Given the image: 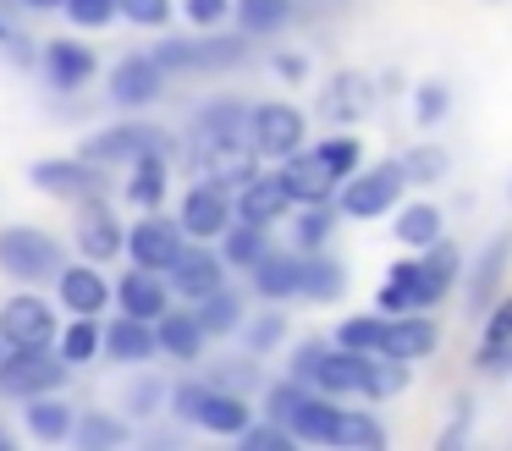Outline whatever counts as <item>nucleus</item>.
<instances>
[{
	"label": "nucleus",
	"instance_id": "nucleus-53",
	"mask_svg": "<svg viewBox=\"0 0 512 451\" xmlns=\"http://www.w3.org/2000/svg\"><path fill=\"white\" fill-rule=\"evenodd\" d=\"M276 77H287V83H303L309 77V55H298V50H276Z\"/></svg>",
	"mask_w": 512,
	"mask_h": 451
},
{
	"label": "nucleus",
	"instance_id": "nucleus-37",
	"mask_svg": "<svg viewBox=\"0 0 512 451\" xmlns=\"http://www.w3.org/2000/svg\"><path fill=\"white\" fill-rule=\"evenodd\" d=\"M248 61V33H221V28H199V72H237Z\"/></svg>",
	"mask_w": 512,
	"mask_h": 451
},
{
	"label": "nucleus",
	"instance_id": "nucleus-51",
	"mask_svg": "<svg viewBox=\"0 0 512 451\" xmlns=\"http://www.w3.org/2000/svg\"><path fill=\"white\" fill-rule=\"evenodd\" d=\"M237 0H182V17L193 22V28H221L226 17H232Z\"/></svg>",
	"mask_w": 512,
	"mask_h": 451
},
{
	"label": "nucleus",
	"instance_id": "nucleus-30",
	"mask_svg": "<svg viewBox=\"0 0 512 451\" xmlns=\"http://www.w3.org/2000/svg\"><path fill=\"white\" fill-rule=\"evenodd\" d=\"M193 314H199L204 336L221 341V336H237V330H243L248 303H243V292H237V286H215L210 297H199V303H193Z\"/></svg>",
	"mask_w": 512,
	"mask_h": 451
},
{
	"label": "nucleus",
	"instance_id": "nucleus-11",
	"mask_svg": "<svg viewBox=\"0 0 512 451\" xmlns=\"http://www.w3.org/2000/svg\"><path fill=\"white\" fill-rule=\"evenodd\" d=\"M182 248H188V231H182V220L166 215V209H144V215L127 226V259L144 264V270L166 275Z\"/></svg>",
	"mask_w": 512,
	"mask_h": 451
},
{
	"label": "nucleus",
	"instance_id": "nucleus-40",
	"mask_svg": "<svg viewBox=\"0 0 512 451\" xmlns=\"http://www.w3.org/2000/svg\"><path fill=\"white\" fill-rule=\"evenodd\" d=\"M237 336H243V347L254 352V358H265V352H276L281 341H287V314H281V303H265L259 314H248Z\"/></svg>",
	"mask_w": 512,
	"mask_h": 451
},
{
	"label": "nucleus",
	"instance_id": "nucleus-15",
	"mask_svg": "<svg viewBox=\"0 0 512 451\" xmlns=\"http://www.w3.org/2000/svg\"><path fill=\"white\" fill-rule=\"evenodd\" d=\"M303 143H309V116H303L298 105H287V99L254 105V154L287 160V154H298Z\"/></svg>",
	"mask_w": 512,
	"mask_h": 451
},
{
	"label": "nucleus",
	"instance_id": "nucleus-18",
	"mask_svg": "<svg viewBox=\"0 0 512 451\" xmlns=\"http://www.w3.org/2000/svg\"><path fill=\"white\" fill-rule=\"evenodd\" d=\"M50 286H56V303L67 308V314H89V319H100L105 308H111V297H116V286L105 281V270L94 259L61 264V275Z\"/></svg>",
	"mask_w": 512,
	"mask_h": 451
},
{
	"label": "nucleus",
	"instance_id": "nucleus-27",
	"mask_svg": "<svg viewBox=\"0 0 512 451\" xmlns=\"http://www.w3.org/2000/svg\"><path fill=\"white\" fill-rule=\"evenodd\" d=\"M160 352V336H155V319H138V314H122L105 325V358L111 363H149Z\"/></svg>",
	"mask_w": 512,
	"mask_h": 451
},
{
	"label": "nucleus",
	"instance_id": "nucleus-10",
	"mask_svg": "<svg viewBox=\"0 0 512 451\" xmlns=\"http://www.w3.org/2000/svg\"><path fill=\"white\" fill-rule=\"evenodd\" d=\"M0 336H6V347H56V336H61L56 303L39 297L34 286H17L0 303Z\"/></svg>",
	"mask_w": 512,
	"mask_h": 451
},
{
	"label": "nucleus",
	"instance_id": "nucleus-49",
	"mask_svg": "<svg viewBox=\"0 0 512 451\" xmlns=\"http://www.w3.org/2000/svg\"><path fill=\"white\" fill-rule=\"evenodd\" d=\"M61 17L72 22V28H111L116 17H122V6H116V0H67V6H61Z\"/></svg>",
	"mask_w": 512,
	"mask_h": 451
},
{
	"label": "nucleus",
	"instance_id": "nucleus-44",
	"mask_svg": "<svg viewBox=\"0 0 512 451\" xmlns=\"http://www.w3.org/2000/svg\"><path fill=\"white\" fill-rule=\"evenodd\" d=\"M402 171H408L413 187H435L446 171H452V160H446V149H435V143H419V149L402 154Z\"/></svg>",
	"mask_w": 512,
	"mask_h": 451
},
{
	"label": "nucleus",
	"instance_id": "nucleus-12",
	"mask_svg": "<svg viewBox=\"0 0 512 451\" xmlns=\"http://www.w3.org/2000/svg\"><path fill=\"white\" fill-rule=\"evenodd\" d=\"M72 248H78L83 259H94V264L127 253V226H122V215L111 209V198H105V193L72 204Z\"/></svg>",
	"mask_w": 512,
	"mask_h": 451
},
{
	"label": "nucleus",
	"instance_id": "nucleus-8",
	"mask_svg": "<svg viewBox=\"0 0 512 451\" xmlns=\"http://www.w3.org/2000/svg\"><path fill=\"white\" fill-rule=\"evenodd\" d=\"M67 380H72V363L56 347H6V358H0V391L17 396V402L61 391Z\"/></svg>",
	"mask_w": 512,
	"mask_h": 451
},
{
	"label": "nucleus",
	"instance_id": "nucleus-48",
	"mask_svg": "<svg viewBox=\"0 0 512 451\" xmlns=\"http://www.w3.org/2000/svg\"><path fill=\"white\" fill-rule=\"evenodd\" d=\"M160 66H166V77H177V72H199V39H177V33H160V44L155 50Z\"/></svg>",
	"mask_w": 512,
	"mask_h": 451
},
{
	"label": "nucleus",
	"instance_id": "nucleus-59",
	"mask_svg": "<svg viewBox=\"0 0 512 451\" xmlns=\"http://www.w3.org/2000/svg\"><path fill=\"white\" fill-rule=\"evenodd\" d=\"M507 369H512V363H507Z\"/></svg>",
	"mask_w": 512,
	"mask_h": 451
},
{
	"label": "nucleus",
	"instance_id": "nucleus-26",
	"mask_svg": "<svg viewBox=\"0 0 512 451\" xmlns=\"http://www.w3.org/2000/svg\"><path fill=\"white\" fill-rule=\"evenodd\" d=\"M166 187H171V149H155V154H138L127 165V204L133 209H160L166 204Z\"/></svg>",
	"mask_w": 512,
	"mask_h": 451
},
{
	"label": "nucleus",
	"instance_id": "nucleus-28",
	"mask_svg": "<svg viewBox=\"0 0 512 451\" xmlns=\"http://www.w3.org/2000/svg\"><path fill=\"white\" fill-rule=\"evenodd\" d=\"M23 424H28V435H34V440L61 446V440H72L78 413H72V402L61 391H45V396H28V402H23Z\"/></svg>",
	"mask_w": 512,
	"mask_h": 451
},
{
	"label": "nucleus",
	"instance_id": "nucleus-36",
	"mask_svg": "<svg viewBox=\"0 0 512 451\" xmlns=\"http://www.w3.org/2000/svg\"><path fill=\"white\" fill-rule=\"evenodd\" d=\"M347 292V264L331 253H303V303H336Z\"/></svg>",
	"mask_w": 512,
	"mask_h": 451
},
{
	"label": "nucleus",
	"instance_id": "nucleus-54",
	"mask_svg": "<svg viewBox=\"0 0 512 451\" xmlns=\"http://www.w3.org/2000/svg\"><path fill=\"white\" fill-rule=\"evenodd\" d=\"M67 0H23V11H61Z\"/></svg>",
	"mask_w": 512,
	"mask_h": 451
},
{
	"label": "nucleus",
	"instance_id": "nucleus-6",
	"mask_svg": "<svg viewBox=\"0 0 512 451\" xmlns=\"http://www.w3.org/2000/svg\"><path fill=\"white\" fill-rule=\"evenodd\" d=\"M408 187L413 182H408V171H402V160L358 165V171L336 187V209H342V220H380V215H391V209L402 204Z\"/></svg>",
	"mask_w": 512,
	"mask_h": 451
},
{
	"label": "nucleus",
	"instance_id": "nucleus-45",
	"mask_svg": "<svg viewBox=\"0 0 512 451\" xmlns=\"http://www.w3.org/2000/svg\"><path fill=\"white\" fill-rule=\"evenodd\" d=\"M237 440H243V451H292V446H303V440L292 435V429L281 424V418H270V413H265V418H254V424H248Z\"/></svg>",
	"mask_w": 512,
	"mask_h": 451
},
{
	"label": "nucleus",
	"instance_id": "nucleus-17",
	"mask_svg": "<svg viewBox=\"0 0 512 451\" xmlns=\"http://www.w3.org/2000/svg\"><path fill=\"white\" fill-rule=\"evenodd\" d=\"M39 66H45V83L56 94H83V88L100 77V50L83 39H50L39 50Z\"/></svg>",
	"mask_w": 512,
	"mask_h": 451
},
{
	"label": "nucleus",
	"instance_id": "nucleus-32",
	"mask_svg": "<svg viewBox=\"0 0 512 451\" xmlns=\"http://www.w3.org/2000/svg\"><path fill=\"white\" fill-rule=\"evenodd\" d=\"M336 220H342L336 198H325V204H292V248H298V253H320L325 242H331Z\"/></svg>",
	"mask_w": 512,
	"mask_h": 451
},
{
	"label": "nucleus",
	"instance_id": "nucleus-5",
	"mask_svg": "<svg viewBox=\"0 0 512 451\" xmlns=\"http://www.w3.org/2000/svg\"><path fill=\"white\" fill-rule=\"evenodd\" d=\"M61 264H67V253L45 226H23V220L0 226V275L12 286H45L61 275Z\"/></svg>",
	"mask_w": 512,
	"mask_h": 451
},
{
	"label": "nucleus",
	"instance_id": "nucleus-31",
	"mask_svg": "<svg viewBox=\"0 0 512 451\" xmlns=\"http://www.w3.org/2000/svg\"><path fill=\"white\" fill-rule=\"evenodd\" d=\"M391 237H397L408 253H419V248H430V242L446 237V215L430 204V198H419V204H402V209H397V226H391Z\"/></svg>",
	"mask_w": 512,
	"mask_h": 451
},
{
	"label": "nucleus",
	"instance_id": "nucleus-47",
	"mask_svg": "<svg viewBox=\"0 0 512 451\" xmlns=\"http://www.w3.org/2000/svg\"><path fill=\"white\" fill-rule=\"evenodd\" d=\"M446 116H452V88L446 83H419L413 88V121H419V127H441Z\"/></svg>",
	"mask_w": 512,
	"mask_h": 451
},
{
	"label": "nucleus",
	"instance_id": "nucleus-4",
	"mask_svg": "<svg viewBox=\"0 0 512 451\" xmlns=\"http://www.w3.org/2000/svg\"><path fill=\"white\" fill-rule=\"evenodd\" d=\"M171 413L188 429L237 440L259 418V407H248L243 391H226V385H215V380H182V385H171Z\"/></svg>",
	"mask_w": 512,
	"mask_h": 451
},
{
	"label": "nucleus",
	"instance_id": "nucleus-13",
	"mask_svg": "<svg viewBox=\"0 0 512 451\" xmlns=\"http://www.w3.org/2000/svg\"><path fill=\"white\" fill-rule=\"evenodd\" d=\"M177 220H182V231H188V242H221V231L237 220V204H232V193H226L221 182L193 176V187L177 204Z\"/></svg>",
	"mask_w": 512,
	"mask_h": 451
},
{
	"label": "nucleus",
	"instance_id": "nucleus-33",
	"mask_svg": "<svg viewBox=\"0 0 512 451\" xmlns=\"http://www.w3.org/2000/svg\"><path fill=\"white\" fill-rule=\"evenodd\" d=\"M265 253H270V226H259V220H232V226L221 231V259L232 264V270L248 275Z\"/></svg>",
	"mask_w": 512,
	"mask_h": 451
},
{
	"label": "nucleus",
	"instance_id": "nucleus-57",
	"mask_svg": "<svg viewBox=\"0 0 512 451\" xmlns=\"http://www.w3.org/2000/svg\"><path fill=\"white\" fill-rule=\"evenodd\" d=\"M0 358H6V336H0Z\"/></svg>",
	"mask_w": 512,
	"mask_h": 451
},
{
	"label": "nucleus",
	"instance_id": "nucleus-24",
	"mask_svg": "<svg viewBox=\"0 0 512 451\" xmlns=\"http://www.w3.org/2000/svg\"><path fill=\"white\" fill-rule=\"evenodd\" d=\"M232 204H237V220H259V226H276L281 215H292V193L281 182V171H259Z\"/></svg>",
	"mask_w": 512,
	"mask_h": 451
},
{
	"label": "nucleus",
	"instance_id": "nucleus-1",
	"mask_svg": "<svg viewBox=\"0 0 512 451\" xmlns=\"http://www.w3.org/2000/svg\"><path fill=\"white\" fill-rule=\"evenodd\" d=\"M259 413L281 418L303 446H336V451H380L386 446V424L364 407H336V396L314 391L303 380H276L265 391V407Z\"/></svg>",
	"mask_w": 512,
	"mask_h": 451
},
{
	"label": "nucleus",
	"instance_id": "nucleus-23",
	"mask_svg": "<svg viewBox=\"0 0 512 451\" xmlns=\"http://www.w3.org/2000/svg\"><path fill=\"white\" fill-rule=\"evenodd\" d=\"M435 347H441V325H435L430 314H386V341H380L386 358L424 363Z\"/></svg>",
	"mask_w": 512,
	"mask_h": 451
},
{
	"label": "nucleus",
	"instance_id": "nucleus-41",
	"mask_svg": "<svg viewBox=\"0 0 512 451\" xmlns=\"http://www.w3.org/2000/svg\"><path fill=\"white\" fill-rule=\"evenodd\" d=\"M408 369L413 363L386 358V352H369V374H364V402H391V396L408 391Z\"/></svg>",
	"mask_w": 512,
	"mask_h": 451
},
{
	"label": "nucleus",
	"instance_id": "nucleus-34",
	"mask_svg": "<svg viewBox=\"0 0 512 451\" xmlns=\"http://www.w3.org/2000/svg\"><path fill=\"white\" fill-rule=\"evenodd\" d=\"M127 440H133L127 418L100 413V407H83L78 424H72V446H83V451H116V446H127Z\"/></svg>",
	"mask_w": 512,
	"mask_h": 451
},
{
	"label": "nucleus",
	"instance_id": "nucleus-35",
	"mask_svg": "<svg viewBox=\"0 0 512 451\" xmlns=\"http://www.w3.org/2000/svg\"><path fill=\"white\" fill-rule=\"evenodd\" d=\"M507 253H512V237H496L485 253H479L474 281H468V308H474V314H485V308L501 297V270H507Z\"/></svg>",
	"mask_w": 512,
	"mask_h": 451
},
{
	"label": "nucleus",
	"instance_id": "nucleus-9",
	"mask_svg": "<svg viewBox=\"0 0 512 451\" xmlns=\"http://www.w3.org/2000/svg\"><path fill=\"white\" fill-rule=\"evenodd\" d=\"M171 132L166 127H155V121H111V127H100V132H89L83 138V149L78 154H89V160H100V165H133L138 154H155V149H171Z\"/></svg>",
	"mask_w": 512,
	"mask_h": 451
},
{
	"label": "nucleus",
	"instance_id": "nucleus-2",
	"mask_svg": "<svg viewBox=\"0 0 512 451\" xmlns=\"http://www.w3.org/2000/svg\"><path fill=\"white\" fill-rule=\"evenodd\" d=\"M457 270H463V253L446 237L430 242V248H419L413 259L391 264L380 292H375V308L380 314H430V308H441L446 297H452Z\"/></svg>",
	"mask_w": 512,
	"mask_h": 451
},
{
	"label": "nucleus",
	"instance_id": "nucleus-58",
	"mask_svg": "<svg viewBox=\"0 0 512 451\" xmlns=\"http://www.w3.org/2000/svg\"><path fill=\"white\" fill-rule=\"evenodd\" d=\"M507 198H512V182H507Z\"/></svg>",
	"mask_w": 512,
	"mask_h": 451
},
{
	"label": "nucleus",
	"instance_id": "nucleus-29",
	"mask_svg": "<svg viewBox=\"0 0 512 451\" xmlns=\"http://www.w3.org/2000/svg\"><path fill=\"white\" fill-rule=\"evenodd\" d=\"M474 363L479 369H507L512 363V297H496L485 308V330H479Z\"/></svg>",
	"mask_w": 512,
	"mask_h": 451
},
{
	"label": "nucleus",
	"instance_id": "nucleus-56",
	"mask_svg": "<svg viewBox=\"0 0 512 451\" xmlns=\"http://www.w3.org/2000/svg\"><path fill=\"white\" fill-rule=\"evenodd\" d=\"M6 446H12V435H6V429H0V451H6Z\"/></svg>",
	"mask_w": 512,
	"mask_h": 451
},
{
	"label": "nucleus",
	"instance_id": "nucleus-3",
	"mask_svg": "<svg viewBox=\"0 0 512 451\" xmlns=\"http://www.w3.org/2000/svg\"><path fill=\"white\" fill-rule=\"evenodd\" d=\"M232 154H254V105L221 94V99L193 110L188 138H182V165H188L193 176H210L215 165L232 160Z\"/></svg>",
	"mask_w": 512,
	"mask_h": 451
},
{
	"label": "nucleus",
	"instance_id": "nucleus-52",
	"mask_svg": "<svg viewBox=\"0 0 512 451\" xmlns=\"http://www.w3.org/2000/svg\"><path fill=\"white\" fill-rule=\"evenodd\" d=\"M210 380H215V385H226V391H243V396H248V391L259 385V369H254L248 358H232V369H215Z\"/></svg>",
	"mask_w": 512,
	"mask_h": 451
},
{
	"label": "nucleus",
	"instance_id": "nucleus-19",
	"mask_svg": "<svg viewBox=\"0 0 512 451\" xmlns=\"http://www.w3.org/2000/svg\"><path fill=\"white\" fill-rule=\"evenodd\" d=\"M276 171H281V182H287L292 204H325V198H336V187H342V176L325 165V154L314 149V143H303L298 154H287Z\"/></svg>",
	"mask_w": 512,
	"mask_h": 451
},
{
	"label": "nucleus",
	"instance_id": "nucleus-21",
	"mask_svg": "<svg viewBox=\"0 0 512 451\" xmlns=\"http://www.w3.org/2000/svg\"><path fill=\"white\" fill-rule=\"evenodd\" d=\"M171 303H177V292H171V281H166L160 270H144V264H133V270L116 281V308H122V314L160 319Z\"/></svg>",
	"mask_w": 512,
	"mask_h": 451
},
{
	"label": "nucleus",
	"instance_id": "nucleus-43",
	"mask_svg": "<svg viewBox=\"0 0 512 451\" xmlns=\"http://www.w3.org/2000/svg\"><path fill=\"white\" fill-rule=\"evenodd\" d=\"M314 149L325 154V165H331V171L342 176V182H347V176L358 171V165H364V143H358V138H353V132H347V127H336L331 138H320V143H314Z\"/></svg>",
	"mask_w": 512,
	"mask_h": 451
},
{
	"label": "nucleus",
	"instance_id": "nucleus-7",
	"mask_svg": "<svg viewBox=\"0 0 512 451\" xmlns=\"http://www.w3.org/2000/svg\"><path fill=\"white\" fill-rule=\"evenodd\" d=\"M28 187H39L45 198H61V204H83V198H100L111 187V165L89 160V154H56V160L28 165Z\"/></svg>",
	"mask_w": 512,
	"mask_h": 451
},
{
	"label": "nucleus",
	"instance_id": "nucleus-16",
	"mask_svg": "<svg viewBox=\"0 0 512 451\" xmlns=\"http://www.w3.org/2000/svg\"><path fill=\"white\" fill-rule=\"evenodd\" d=\"M226 275H232V264L221 259L215 242H188V248L177 253V264L166 270V281H171V292H177L182 303H199V297L215 292V286H226Z\"/></svg>",
	"mask_w": 512,
	"mask_h": 451
},
{
	"label": "nucleus",
	"instance_id": "nucleus-42",
	"mask_svg": "<svg viewBox=\"0 0 512 451\" xmlns=\"http://www.w3.org/2000/svg\"><path fill=\"white\" fill-rule=\"evenodd\" d=\"M336 347H353V352H380V341H386V314H347L342 325H336Z\"/></svg>",
	"mask_w": 512,
	"mask_h": 451
},
{
	"label": "nucleus",
	"instance_id": "nucleus-50",
	"mask_svg": "<svg viewBox=\"0 0 512 451\" xmlns=\"http://www.w3.org/2000/svg\"><path fill=\"white\" fill-rule=\"evenodd\" d=\"M116 6H122V17L133 22V28H149V33H160L171 17H177L171 0H116Z\"/></svg>",
	"mask_w": 512,
	"mask_h": 451
},
{
	"label": "nucleus",
	"instance_id": "nucleus-55",
	"mask_svg": "<svg viewBox=\"0 0 512 451\" xmlns=\"http://www.w3.org/2000/svg\"><path fill=\"white\" fill-rule=\"evenodd\" d=\"M12 39H17V33H12V22L0 17V44H12Z\"/></svg>",
	"mask_w": 512,
	"mask_h": 451
},
{
	"label": "nucleus",
	"instance_id": "nucleus-38",
	"mask_svg": "<svg viewBox=\"0 0 512 451\" xmlns=\"http://www.w3.org/2000/svg\"><path fill=\"white\" fill-rule=\"evenodd\" d=\"M292 0H237L232 6V17H237V28L248 33V39H270V33H281L292 22Z\"/></svg>",
	"mask_w": 512,
	"mask_h": 451
},
{
	"label": "nucleus",
	"instance_id": "nucleus-39",
	"mask_svg": "<svg viewBox=\"0 0 512 451\" xmlns=\"http://www.w3.org/2000/svg\"><path fill=\"white\" fill-rule=\"evenodd\" d=\"M56 352L72 363V369H83V363H94V358L105 352V330L94 325L89 314H72V325L56 336Z\"/></svg>",
	"mask_w": 512,
	"mask_h": 451
},
{
	"label": "nucleus",
	"instance_id": "nucleus-14",
	"mask_svg": "<svg viewBox=\"0 0 512 451\" xmlns=\"http://www.w3.org/2000/svg\"><path fill=\"white\" fill-rule=\"evenodd\" d=\"M105 94H111V105H122V110L160 105V99H166V66H160L149 50L122 55V61L111 66V77H105Z\"/></svg>",
	"mask_w": 512,
	"mask_h": 451
},
{
	"label": "nucleus",
	"instance_id": "nucleus-46",
	"mask_svg": "<svg viewBox=\"0 0 512 451\" xmlns=\"http://www.w3.org/2000/svg\"><path fill=\"white\" fill-rule=\"evenodd\" d=\"M160 407H171V385L160 380V374H138V380L127 385V413H133V418H155Z\"/></svg>",
	"mask_w": 512,
	"mask_h": 451
},
{
	"label": "nucleus",
	"instance_id": "nucleus-22",
	"mask_svg": "<svg viewBox=\"0 0 512 451\" xmlns=\"http://www.w3.org/2000/svg\"><path fill=\"white\" fill-rule=\"evenodd\" d=\"M369 110H375V83H369L364 72H336L331 83H325L320 116L331 121V127H353V121H364Z\"/></svg>",
	"mask_w": 512,
	"mask_h": 451
},
{
	"label": "nucleus",
	"instance_id": "nucleus-20",
	"mask_svg": "<svg viewBox=\"0 0 512 451\" xmlns=\"http://www.w3.org/2000/svg\"><path fill=\"white\" fill-rule=\"evenodd\" d=\"M248 286H254L265 303H292V297H303V253L298 248H270L265 259L248 270Z\"/></svg>",
	"mask_w": 512,
	"mask_h": 451
},
{
	"label": "nucleus",
	"instance_id": "nucleus-25",
	"mask_svg": "<svg viewBox=\"0 0 512 451\" xmlns=\"http://www.w3.org/2000/svg\"><path fill=\"white\" fill-rule=\"evenodd\" d=\"M155 336H160V352L166 358H177V363H193V358H204V325H199V314H193V303H171L166 314L155 319Z\"/></svg>",
	"mask_w": 512,
	"mask_h": 451
}]
</instances>
